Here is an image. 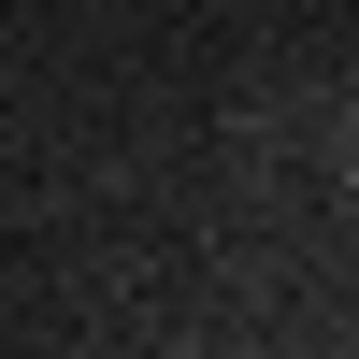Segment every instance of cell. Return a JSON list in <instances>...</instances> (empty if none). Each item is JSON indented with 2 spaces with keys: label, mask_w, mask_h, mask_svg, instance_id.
I'll use <instances>...</instances> for the list:
<instances>
[{
  "label": "cell",
  "mask_w": 359,
  "mask_h": 359,
  "mask_svg": "<svg viewBox=\"0 0 359 359\" xmlns=\"http://www.w3.org/2000/svg\"><path fill=\"white\" fill-rule=\"evenodd\" d=\"M331 158H345V187H359V101H345V130H331Z\"/></svg>",
  "instance_id": "6da1fadb"
}]
</instances>
